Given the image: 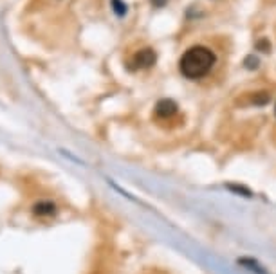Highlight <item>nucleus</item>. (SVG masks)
I'll use <instances>...</instances> for the list:
<instances>
[{
    "mask_svg": "<svg viewBox=\"0 0 276 274\" xmlns=\"http://www.w3.org/2000/svg\"><path fill=\"white\" fill-rule=\"evenodd\" d=\"M112 8H114L116 15H119V16H123L126 13V4L121 2V0H112Z\"/></svg>",
    "mask_w": 276,
    "mask_h": 274,
    "instance_id": "39448f33",
    "label": "nucleus"
},
{
    "mask_svg": "<svg viewBox=\"0 0 276 274\" xmlns=\"http://www.w3.org/2000/svg\"><path fill=\"white\" fill-rule=\"evenodd\" d=\"M33 211H34V215H38V217H51L56 213V206L52 202H49V200H42V202L34 204Z\"/></svg>",
    "mask_w": 276,
    "mask_h": 274,
    "instance_id": "20e7f679",
    "label": "nucleus"
},
{
    "mask_svg": "<svg viewBox=\"0 0 276 274\" xmlns=\"http://www.w3.org/2000/svg\"><path fill=\"white\" fill-rule=\"evenodd\" d=\"M256 65H258V60L253 58V56H247V58H246V67H247V69H256Z\"/></svg>",
    "mask_w": 276,
    "mask_h": 274,
    "instance_id": "423d86ee",
    "label": "nucleus"
},
{
    "mask_svg": "<svg viewBox=\"0 0 276 274\" xmlns=\"http://www.w3.org/2000/svg\"><path fill=\"white\" fill-rule=\"evenodd\" d=\"M157 60V54H155L154 49H141L134 54L132 58V65L134 69H148L152 67Z\"/></svg>",
    "mask_w": 276,
    "mask_h": 274,
    "instance_id": "f03ea898",
    "label": "nucleus"
},
{
    "mask_svg": "<svg viewBox=\"0 0 276 274\" xmlns=\"http://www.w3.org/2000/svg\"><path fill=\"white\" fill-rule=\"evenodd\" d=\"M152 4H154L155 8H162V6L166 4V0H152Z\"/></svg>",
    "mask_w": 276,
    "mask_h": 274,
    "instance_id": "6e6552de",
    "label": "nucleus"
},
{
    "mask_svg": "<svg viewBox=\"0 0 276 274\" xmlns=\"http://www.w3.org/2000/svg\"><path fill=\"white\" fill-rule=\"evenodd\" d=\"M215 65V54L204 45H193L179 60V71L184 78L200 80L210 74Z\"/></svg>",
    "mask_w": 276,
    "mask_h": 274,
    "instance_id": "f257e3e1",
    "label": "nucleus"
},
{
    "mask_svg": "<svg viewBox=\"0 0 276 274\" xmlns=\"http://www.w3.org/2000/svg\"><path fill=\"white\" fill-rule=\"evenodd\" d=\"M256 47L260 49L262 52H267L269 49H271V45H269V42H265V40H260V42H258V44H256Z\"/></svg>",
    "mask_w": 276,
    "mask_h": 274,
    "instance_id": "0eeeda50",
    "label": "nucleus"
},
{
    "mask_svg": "<svg viewBox=\"0 0 276 274\" xmlns=\"http://www.w3.org/2000/svg\"><path fill=\"white\" fill-rule=\"evenodd\" d=\"M177 112V103L173 100H161L155 105V114L159 118H172Z\"/></svg>",
    "mask_w": 276,
    "mask_h": 274,
    "instance_id": "7ed1b4c3",
    "label": "nucleus"
}]
</instances>
